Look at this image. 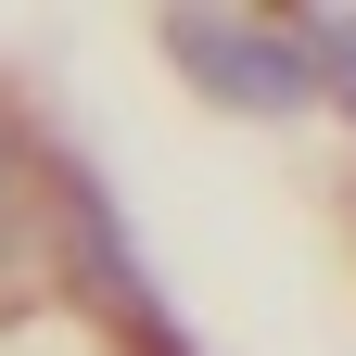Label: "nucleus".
Masks as SVG:
<instances>
[{
	"mask_svg": "<svg viewBox=\"0 0 356 356\" xmlns=\"http://www.w3.org/2000/svg\"><path fill=\"white\" fill-rule=\"evenodd\" d=\"M165 51H178V76L191 89H216V102H242V115H293L305 89V51L267 13H165Z\"/></svg>",
	"mask_w": 356,
	"mask_h": 356,
	"instance_id": "f257e3e1",
	"label": "nucleus"
}]
</instances>
